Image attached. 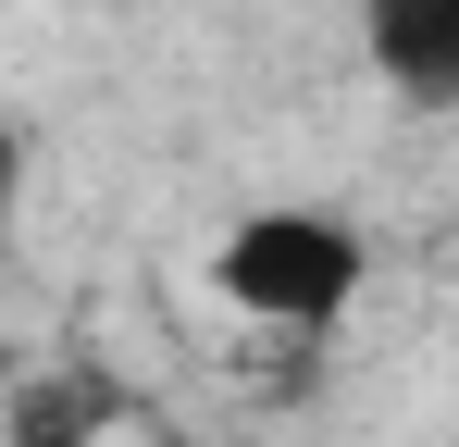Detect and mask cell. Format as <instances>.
Listing matches in <instances>:
<instances>
[{"label": "cell", "instance_id": "6da1fadb", "mask_svg": "<svg viewBox=\"0 0 459 447\" xmlns=\"http://www.w3.org/2000/svg\"><path fill=\"white\" fill-rule=\"evenodd\" d=\"M360 236L335 212H310V199H273V212H248L212 249V286L248 311V323H299V336H323V323H348V298H360Z\"/></svg>", "mask_w": 459, "mask_h": 447}, {"label": "cell", "instance_id": "7a4b0ae2", "mask_svg": "<svg viewBox=\"0 0 459 447\" xmlns=\"http://www.w3.org/2000/svg\"><path fill=\"white\" fill-rule=\"evenodd\" d=\"M360 50L385 63V87L447 100L459 87V0H360Z\"/></svg>", "mask_w": 459, "mask_h": 447}]
</instances>
